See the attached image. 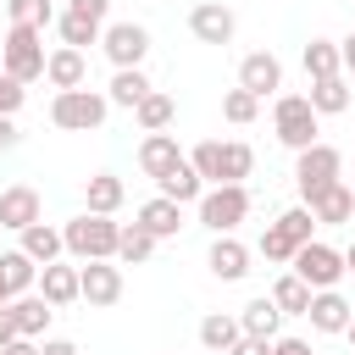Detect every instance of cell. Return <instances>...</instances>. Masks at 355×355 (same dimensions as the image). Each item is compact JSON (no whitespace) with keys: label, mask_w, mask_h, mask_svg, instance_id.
<instances>
[{"label":"cell","mask_w":355,"mask_h":355,"mask_svg":"<svg viewBox=\"0 0 355 355\" xmlns=\"http://www.w3.org/2000/svg\"><path fill=\"white\" fill-rule=\"evenodd\" d=\"M194 172L205 178V183H244L250 178V166H255V150L244 144V139H205V144H194Z\"/></svg>","instance_id":"cell-1"},{"label":"cell","mask_w":355,"mask_h":355,"mask_svg":"<svg viewBox=\"0 0 355 355\" xmlns=\"http://www.w3.org/2000/svg\"><path fill=\"white\" fill-rule=\"evenodd\" d=\"M61 239H67V255H78V261H116L122 222H111L100 211H83V216H72L61 227Z\"/></svg>","instance_id":"cell-2"},{"label":"cell","mask_w":355,"mask_h":355,"mask_svg":"<svg viewBox=\"0 0 355 355\" xmlns=\"http://www.w3.org/2000/svg\"><path fill=\"white\" fill-rule=\"evenodd\" d=\"M44 28H28V22H11L6 28V44H0V67L17 78V83H33L44 78Z\"/></svg>","instance_id":"cell-3"},{"label":"cell","mask_w":355,"mask_h":355,"mask_svg":"<svg viewBox=\"0 0 355 355\" xmlns=\"http://www.w3.org/2000/svg\"><path fill=\"white\" fill-rule=\"evenodd\" d=\"M105 111H111V100L94 89H55V100H50V122L67 133H94L105 122Z\"/></svg>","instance_id":"cell-4"},{"label":"cell","mask_w":355,"mask_h":355,"mask_svg":"<svg viewBox=\"0 0 355 355\" xmlns=\"http://www.w3.org/2000/svg\"><path fill=\"white\" fill-rule=\"evenodd\" d=\"M244 216H250V189L244 183H211L200 194V222L211 233H233Z\"/></svg>","instance_id":"cell-5"},{"label":"cell","mask_w":355,"mask_h":355,"mask_svg":"<svg viewBox=\"0 0 355 355\" xmlns=\"http://www.w3.org/2000/svg\"><path fill=\"white\" fill-rule=\"evenodd\" d=\"M316 122H322V116H316V105H311L305 94H283L277 111H272V128H277V139H283L294 155L316 144Z\"/></svg>","instance_id":"cell-6"},{"label":"cell","mask_w":355,"mask_h":355,"mask_svg":"<svg viewBox=\"0 0 355 355\" xmlns=\"http://www.w3.org/2000/svg\"><path fill=\"white\" fill-rule=\"evenodd\" d=\"M338 172H344V155L333 150V144H311V150H300V161H294V183H300V200H316L327 183H338Z\"/></svg>","instance_id":"cell-7"},{"label":"cell","mask_w":355,"mask_h":355,"mask_svg":"<svg viewBox=\"0 0 355 355\" xmlns=\"http://www.w3.org/2000/svg\"><path fill=\"white\" fill-rule=\"evenodd\" d=\"M311 288H338V277H344V250H333V244H322V239H311V244H300L294 250V261H288Z\"/></svg>","instance_id":"cell-8"},{"label":"cell","mask_w":355,"mask_h":355,"mask_svg":"<svg viewBox=\"0 0 355 355\" xmlns=\"http://www.w3.org/2000/svg\"><path fill=\"white\" fill-rule=\"evenodd\" d=\"M100 44H105L111 67H144V55H150V28H144V22H111V28L100 33Z\"/></svg>","instance_id":"cell-9"},{"label":"cell","mask_w":355,"mask_h":355,"mask_svg":"<svg viewBox=\"0 0 355 355\" xmlns=\"http://www.w3.org/2000/svg\"><path fill=\"white\" fill-rule=\"evenodd\" d=\"M189 33H194L200 44H233V33H239V17H233L222 0H200V6L189 11Z\"/></svg>","instance_id":"cell-10"},{"label":"cell","mask_w":355,"mask_h":355,"mask_svg":"<svg viewBox=\"0 0 355 355\" xmlns=\"http://www.w3.org/2000/svg\"><path fill=\"white\" fill-rule=\"evenodd\" d=\"M78 283H83V300L94 311H105V305L122 300V266H111V261H83L78 266Z\"/></svg>","instance_id":"cell-11"},{"label":"cell","mask_w":355,"mask_h":355,"mask_svg":"<svg viewBox=\"0 0 355 355\" xmlns=\"http://www.w3.org/2000/svg\"><path fill=\"white\" fill-rule=\"evenodd\" d=\"M239 89H250L255 100L277 94V89H283V67H277V55H272V50L244 55V61H239Z\"/></svg>","instance_id":"cell-12"},{"label":"cell","mask_w":355,"mask_h":355,"mask_svg":"<svg viewBox=\"0 0 355 355\" xmlns=\"http://www.w3.org/2000/svg\"><path fill=\"white\" fill-rule=\"evenodd\" d=\"M311 205V216H316V227H338V222H349L355 216V189L338 178V183H327L316 200H305Z\"/></svg>","instance_id":"cell-13"},{"label":"cell","mask_w":355,"mask_h":355,"mask_svg":"<svg viewBox=\"0 0 355 355\" xmlns=\"http://www.w3.org/2000/svg\"><path fill=\"white\" fill-rule=\"evenodd\" d=\"M205 266H211V277H222V283H239V277H250V250H244L233 233H216V244H211Z\"/></svg>","instance_id":"cell-14"},{"label":"cell","mask_w":355,"mask_h":355,"mask_svg":"<svg viewBox=\"0 0 355 355\" xmlns=\"http://www.w3.org/2000/svg\"><path fill=\"white\" fill-rule=\"evenodd\" d=\"M305 316H311V327H316V333H344V327H349V316H355V305H349L338 288H316Z\"/></svg>","instance_id":"cell-15"},{"label":"cell","mask_w":355,"mask_h":355,"mask_svg":"<svg viewBox=\"0 0 355 355\" xmlns=\"http://www.w3.org/2000/svg\"><path fill=\"white\" fill-rule=\"evenodd\" d=\"M44 211H39V189H28V183H11L6 194H0V227H11V233H22V227H33Z\"/></svg>","instance_id":"cell-16"},{"label":"cell","mask_w":355,"mask_h":355,"mask_svg":"<svg viewBox=\"0 0 355 355\" xmlns=\"http://www.w3.org/2000/svg\"><path fill=\"white\" fill-rule=\"evenodd\" d=\"M39 294L61 311V305H72V300H83V283H78V266H61V261H50V266H39Z\"/></svg>","instance_id":"cell-17"},{"label":"cell","mask_w":355,"mask_h":355,"mask_svg":"<svg viewBox=\"0 0 355 355\" xmlns=\"http://www.w3.org/2000/svg\"><path fill=\"white\" fill-rule=\"evenodd\" d=\"M44 78H50V89H83V78H89V61H83V50H72V44L50 50V61H44Z\"/></svg>","instance_id":"cell-18"},{"label":"cell","mask_w":355,"mask_h":355,"mask_svg":"<svg viewBox=\"0 0 355 355\" xmlns=\"http://www.w3.org/2000/svg\"><path fill=\"white\" fill-rule=\"evenodd\" d=\"M178 161H183V150H178L172 133H144V144H139V172H144V178H161V172H172Z\"/></svg>","instance_id":"cell-19"},{"label":"cell","mask_w":355,"mask_h":355,"mask_svg":"<svg viewBox=\"0 0 355 355\" xmlns=\"http://www.w3.org/2000/svg\"><path fill=\"white\" fill-rule=\"evenodd\" d=\"M155 183H161V194H166V200H178V205H189V200L200 205V194H205V178L194 172V161H189V155H183L172 172H161Z\"/></svg>","instance_id":"cell-20"},{"label":"cell","mask_w":355,"mask_h":355,"mask_svg":"<svg viewBox=\"0 0 355 355\" xmlns=\"http://www.w3.org/2000/svg\"><path fill=\"white\" fill-rule=\"evenodd\" d=\"M139 227H150L155 239H172L178 227H183V205L178 200H166V194H155V200H144L139 205V216H133Z\"/></svg>","instance_id":"cell-21"},{"label":"cell","mask_w":355,"mask_h":355,"mask_svg":"<svg viewBox=\"0 0 355 355\" xmlns=\"http://www.w3.org/2000/svg\"><path fill=\"white\" fill-rule=\"evenodd\" d=\"M122 194H128V189H122L116 172H94V178L83 183V205L100 211V216H116V211H122Z\"/></svg>","instance_id":"cell-22"},{"label":"cell","mask_w":355,"mask_h":355,"mask_svg":"<svg viewBox=\"0 0 355 355\" xmlns=\"http://www.w3.org/2000/svg\"><path fill=\"white\" fill-rule=\"evenodd\" d=\"M311 105H316V116H338V111H349V83H344V72H333V78H311V94H305Z\"/></svg>","instance_id":"cell-23"},{"label":"cell","mask_w":355,"mask_h":355,"mask_svg":"<svg viewBox=\"0 0 355 355\" xmlns=\"http://www.w3.org/2000/svg\"><path fill=\"white\" fill-rule=\"evenodd\" d=\"M22 250L39 261V266H50V261H61V250H67V239H61V227H50L44 216L33 222V227H22Z\"/></svg>","instance_id":"cell-24"},{"label":"cell","mask_w":355,"mask_h":355,"mask_svg":"<svg viewBox=\"0 0 355 355\" xmlns=\"http://www.w3.org/2000/svg\"><path fill=\"white\" fill-rule=\"evenodd\" d=\"M11 311H17V333H22V338H39V333L50 327V316H55V305H50L44 294H17Z\"/></svg>","instance_id":"cell-25"},{"label":"cell","mask_w":355,"mask_h":355,"mask_svg":"<svg viewBox=\"0 0 355 355\" xmlns=\"http://www.w3.org/2000/svg\"><path fill=\"white\" fill-rule=\"evenodd\" d=\"M239 327H244V333H255V338H277V327H283V311H277V300H272V294L250 300V305L239 311Z\"/></svg>","instance_id":"cell-26"},{"label":"cell","mask_w":355,"mask_h":355,"mask_svg":"<svg viewBox=\"0 0 355 355\" xmlns=\"http://www.w3.org/2000/svg\"><path fill=\"white\" fill-rule=\"evenodd\" d=\"M150 89H155V83L144 78V67H116V78H111L105 100H111V105H128V111H133V105H139V100H144Z\"/></svg>","instance_id":"cell-27"},{"label":"cell","mask_w":355,"mask_h":355,"mask_svg":"<svg viewBox=\"0 0 355 355\" xmlns=\"http://www.w3.org/2000/svg\"><path fill=\"white\" fill-rule=\"evenodd\" d=\"M133 116H139V128H144V133H166V128H172V116H178V100H172V94H161V89H150V94L133 105Z\"/></svg>","instance_id":"cell-28"},{"label":"cell","mask_w":355,"mask_h":355,"mask_svg":"<svg viewBox=\"0 0 355 355\" xmlns=\"http://www.w3.org/2000/svg\"><path fill=\"white\" fill-rule=\"evenodd\" d=\"M311 294H316V288H311L300 272H283V277L272 283V300H277L283 316H305V311H311Z\"/></svg>","instance_id":"cell-29"},{"label":"cell","mask_w":355,"mask_h":355,"mask_svg":"<svg viewBox=\"0 0 355 355\" xmlns=\"http://www.w3.org/2000/svg\"><path fill=\"white\" fill-rule=\"evenodd\" d=\"M155 244H161V239H155L150 227L128 222V227H122V239H116V261H128V266H144V261L155 255Z\"/></svg>","instance_id":"cell-30"},{"label":"cell","mask_w":355,"mask_h":355,"mask_svg":"<svg viewBox=\"0 0 355 355\" xmlns=\"http://www.w3.org/2000/svg\"><path fill=\"white\" fill-rule=\"evenodd\" d=\"M239 333H244V327H239V316H222V311H211V316L200 322V344H205V349H216V355H227V349L239 344Z\"/></svg>","instance_id":"cell-31"},{"label":"cell","mask_w":355,"mask_h":355,"mask_svg":"<svg viewBox=\"0 0 355 355\" xmlns=\"http://www.w3.org/2000/svg\"><path fill=\"white\" fill-rule=\"evenodd\" d=\"M0 272H6L11 294H28V288L39 283V261H33L28 250H0Z\"/></svg>","instance_id":"cell-32"},{"label":"cell","mask_w":355,"mask_h":355,"mask_svg":"<svg viewBox=\"0 0 355 355\" xmlns=\"http://www.w3.org/2000/svg\"><path fill=\"white\" fill-rule=\"evenodd\" d=\"M305 72H311V78H333V72H344V50H338L333 39H311V44H305Z\"/></svg>","instance_id":"cell-33"},{"label":"cell","mask_w":355,"mask_h":355,"mask_svg":"<svg viewBox=\"0 0 355 355\" xmlns=\"http://www.w3.org/2000/svg\"><path fill=\"white\" fill-rule=\"evenodd\" d=\"M55 28H61V44H72V50H83V44H94V39L105 33V22H89V17H78V11H61Z\"/></svg>","instance_id":"cell-34"},{"label":"cell","mask_w":355,"mask_h":355,"mask_svg":"<svg viewBox=\"0 0 355 355\" xmlns=\"http://www.w3.org/2000/svg\"><path fill=\"white\" fill-rule=\"evenodd\" d=\"M255 111H261V100H255L250 89H227V94H222V116H227L233 128H244V122H255Z\"/></svg>","instance_id":"cell-35"},{"label":"cell","mask_w":355,"mask_h":355,"mask_svg":"<svg viewBox=\"0 0 355 355\" xmlns=\"http://www.w3.org/2000/svg\"><path fill=\"white\" fill-rule=\"evenodd\" d=\"M11 22H28V28H50L55 22V6L50 0H6Z\"/></svg>","instance_id":"cell-36"},{"label":"cell","mask_w":355,"mask_h":355,"mask_svg":"<svg viewBox=\"0 0 355 355\" xmlns=\"http://www.w3.org/2000/svg\"><path fill=\"white\" fill-rule=\"evenodd\" d=\"M277 227H283L294 244H311V227H316V216H311V205H288V211L277 216Z\"/></svg>","instance_id":"cell-37"},{"label":"cell","mask_w":355,"mask_h":355,"mask_svg":"<svg viewBox=\"0 0 355 355\" xmlns=\"http://www.w3.org/2000/svg\"><path fill=\"white\" fill-rule=\"evenodd\" d=\"M294 250H300V244H294L277 222H266V233H261V255H266V261H294Z\"/></svg>","instance_id":"cell-38"},{"label":"cell","mask_w":355,"mask_h":355,"mask_svg":"<svg viewBox=\"0 0 355 355\" xmlns=\"http://www.w3.org/2000/svg\"><path fill=\"white\" fill-rule=\"evenodd\" d=\"M22 100H28V89L0 67V116H17V111H22Z\"/></svg>","instance_id":"cell-39"},{"label":"cell","mask_w":355,"mask_h":355,"mask_svg":"<svg viewBox=\"0 0 355 355\" xmlns=\"http://www.w3.org/2000/svg\"><path fill=\"white\" fill-rule=\"evenodd\" d=\"M67 11H78V17H89V22H105L111 0H67Z\"/></svg>","instance_id":"cell-40"},{"label":"cell","mask_w":355,"mask_h":355,"mask_svg":"<svg viewBox=\"0 0 355 355\" xmlns=\"http://www.w3.org/2000/svg\"><path fill=\"white\" fill-rule=\"evenodd\" d=\"M227 355H272V338H255V333H239V344Z\"/></svg>","instance_id":"cell-41"},{"label":"cell","mask_w":355,"mask_h":355,"mask_svg":"<svg viewBox=\"0 0 355 355\" xmlns=\"http://www.w3.org/2000/svg\"><path fill=\"white\" fill-rule=\"evenodd\" d=\"M11 338H22V333H17V311H11V305H0V349H6Z\"/></svg>","instance_id":"cell-42"},{"label":"cell","mask_w":355,"mask_h":355,"mask_svg":"<svg viewBox=\"0 0 355 355\" xmlns=\"http://www.w3.org/2000/svg\"><path fill=\"white\" fill-rule=\"evenodd\" d=\"M272 355H311L305 338H272Z\"/></svg>","instance_id":"cell-43"},{"label":"cell","mask_w":355,"mask_h":355,"mask_svg":"<svg viewBox=\"0 0 355 355\" xmlns=\"http://www.w3.org/2000/svg\"><path fill=\"white\" fill-rule=\"evenodd\" d=\"M39 355H78V344H72V338H44Z\"/></svg>","instance_id":"cell-44"},{"label":"cell","mask_w":355,"mask_h":355,"mask_svg":"<svg viewBox=\"0 0 355 355\" xmlns=\"http://www.w3.org/2000/svg\"><path fill=\"white\" fill-rule=\"evenodd\" d=\"M0 355H39V338H11Z\"/></svg>","instance_id":"cell-45"},{"label":"cell","mask_w":355,"mask_h":355,"mask_svg":"<svg viewBox=\"0 0 355 355\" xmlns=\"http://www.w3.org/2000/svg\"><path fill=\"white\" fill-rule=\"evenodd\" d=\"M17 144V116H0V155Z\"/></svg>","instance_id":"cell-46"},{"label":"cell","mask_w":355,"mask_h":355,"mask_svg":"<svg viewBox=\"0 0 355 355\" xmlns=\"http://www.w3.org/2000/svg\"><path fill=\"white\" fill-rule=\"evenodd\" d=\"M338 50H344V72H349V78H355V33H349V39H344V44H338Z\"/></svg>","instance_id":"cell-47"},{"label":"cell","mask_w":355,"mask_h":355,"mask_svg":"<svg viewBox=\"0 0 355 355\" xmlns=\"http://www.w3.org/2000/svg\"><path fill=\"white\" fill-rule=\"evenodd\" d=\"M17 294H11V283H6V272H0V305H11Z\"/></svg>","instance_id":"cell-48"},{"label":"cell","mask_w":355,"mask_h":355,"mask_svg":"<svg viewBox=\"0 0 355 355\" xmlns=\"http://www.w3.org/2000/svg\"><path fill=\"white\" fill-rule=\"evenodd\" d=\"M344 272H349V277H355V244H349V250H344Z\"/></svg>","instance_id":"cell-49"},{"label":"cell","mask_w":355,"mask_h":355,"mask_svg":"<svg viewBox=\"0 0 355 355\" xmlns=\"http://www.w3.org/2000/svg\"><path fill=\"white\" fill-rule=\"evenodd\" d=\"M344 338H349V344H355V316H349V327H344Z\"/></svg>","instance_id":"cell-50"}]
</instances>
